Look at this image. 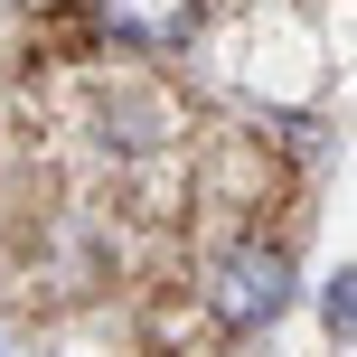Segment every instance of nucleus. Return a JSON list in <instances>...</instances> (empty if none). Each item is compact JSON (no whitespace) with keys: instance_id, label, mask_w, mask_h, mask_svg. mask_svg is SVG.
I'll list each match as a JSON object with an SVG mask.
<instances>
[{"instance_id":"f257e3e1","label":"nucleus","mask_w":357,"mask_h":357,"mask_svg":"<svg viewBox=\"0 0 357 357\" xmlns=\"http://www.w3.org/2000/svg\"><path fill=\"white\" fill-rule=\"evenodd\" d=\"M282 301H291V264H282V245H264V235H245V245H226L207 264V310L226 329H264Z\"/></svg>"},{"instance_id":"f03ea898","label":"nucleus","mask_w":357,"mask_h":357,"mask_svg":"<svg viewBox=\"0 0 357 357\" xmlns=\"http://www.w3.org/2000/svg\"><path fill=\"white\" fill-rule=\"evenodd\" d=\"M207 19V0H94V29L132 56H178Z\"/></svg>"}]
</instances>
